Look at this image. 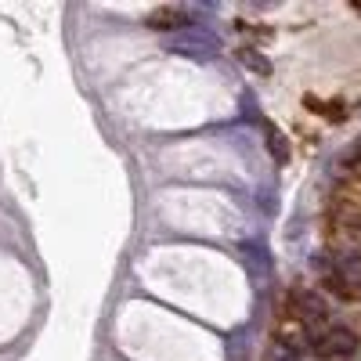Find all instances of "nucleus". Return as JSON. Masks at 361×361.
I'll return each instance as SVG.
<instances>
[{"instance_id": "1", "label": "nucleus", "mask_w": 361, "mask_h": 361, "mask_svg": "<svg viewBox=\"0 0 361 361\" xmlns=\"http://www.w3.org/2000/svg\"><path fill=\"white\" fill-rule=\"evenodd\" d=\"M314 350H318V357L347 361V357L357 354V336L350 333L347 325H329V329H322V333L314 336Z\"/></svg>"}, {"instance_id": "2", "label": "nucleus", "mask_w": 361, "mask_h": 361, "mask_svg": "<svg viewBox=\"0 0 361 361\" xmlns=\"http://www.w3.org/2000/svg\"><path fill=\"white\" fill-rule=\"evenodd\" d=\"M333 214L340 217L343 228L361 224V173H350L347 180H340L336 202H333Z\"/></svg>"}, {"instance_id": "3", "label": "nucleus", "mask_w": 361, "mask_h": 361, "mask_svg": "<svg viewBox=\"0 0 361 361\" xmlns=\"http://www.w3.org/2000/svg\"><path fill=\"white\" fill-rule=\"evenodd\" d=\"M289 311L296 314V322L304 325V329L325 322V304H322L314 293H293V296H289Z\"/></svg>"}, {"instance_id": "4", "label": "nucleus", "mask_w": 361, "mask_h": 361, "mask_svg": "<svg viewBox=\"0 0 361 361\" xmlns=\"http://www.w3.org/2000/svg\"><path fill=\"white\" fill-rule=\"evenodd\" d=\"M148 25H156V29H180V25H188V15L185 11H177V8H159L148 15Z\"/></svg>"}, {"instance_id": "5", "label": "nucleus", "mask_w": 361, "mask_h": 361, "mask_svg": "<svg viewBox=\"0 0 361 361\" xmlns=\"http://www.w3.org/2000/svg\"><path fill=\"white\" fill-rule=\"evenodd\" d=\"M267 145H271V156H275L279 163H286V159H289V141H286L275 127H267Z\"/></svg>"}, {"instance_id": "6", "label": "nucleus", "mask_w": 361, "mask_h": 361, "mask_svg": "<svg viewBox=\"0 0 361 361\" xmlns=\"http://www.w3.org/2000/svg\"><path fill=\"white\" fill-rule=\"evenodd\" d=\"M243 62H250V69H257V73H267V62L260 54H253V51H243Z\"/></svg>"}, {"instance_id": "7", "label": "nucleus", "mask_w": 361, "mask_h": 361, "mask_svg": "<svg viewBox=\"0 0 361 361\" xmlns=\"http://www.w3.org/2000/svg\"><path fill=\"white\" fill-rule=\"evenodd\" d=\"M354 8H357V11H361V0H354Z\"/></svg>"}]
</instances>
